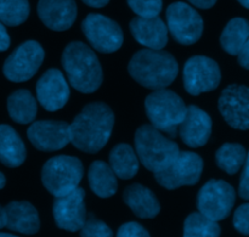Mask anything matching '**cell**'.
<instances>
[{
	"instance_id": "obj_36",
	"label": "cell",
	"mask_w": 249,
	"mask_h": 237,
	"mask_svg": "<svg viewBox=\"0 0 249 237\" xmlns=\"http://www.w3.org/2000/svg\"><path fill=\"white\" fill-rule=\"evenodd\" d=\"M10 46V36L7 33L5 24L0 22V53L7 50Z\"/></svg>"
},
{
	"instance_id": "obj_40",
	"label": "cell",
	"mask_w": 249,
	"mask_h": 237,
	"mask_svg": "<svg viewBox=\"0 0 249 237\" xmlns=\"http://www.w3.org/2000/svg\"><path fill=\"white\" fill-rule=\"evenodd\" d=\"M5 184H6V179H5V175L2 174L1 172H0V190H1L2 187L5 186Z\"/></svg>"
},
{
	"instance_id": "obj_26",
	"label": "cell",
	"mask_w": 249,
	"mask_h": 237,
	"mask_svg": "<svg viewBox=\"0 0 249 237\" xmlns=\"http://www.w3.org/2000/svg\"><path fill=\"white\" fill-rule=\"evenodd\" d=\"M248 38L249 22L241 17H236L231 19L224 28L220 36V44L228 54L238 55Z\"/></svg>"
},
{
	"instance_id": "obj_33",
	"label": "cell",
	"mask_w": 249,
	"mask_h": 237,
	"mask_svg": "<svg viewBox=\"0 0 249 237\" xmlns=\"http://www.w3.org/2000/svg\"><path fill=\"white\" fill-rule=\"evenodd\" d=\"M117 237H151L148 231L146 230L143 226H141L140 224L130 223L123 224V225L119 228L118 233H117Z\"/></svg>"
},
{
	"instance_id": "obj_1",
	"label": "cell",
	"mask_w": 249,
	"mask_h": 237,
	"mask_svg": "<svg viewBox=\"0 0 249 237\" xmlns=\"http://www.w3.org/2000/svg\"><path fill=\"white\" fill-rule=\"evenodd\" d=\"M114 114L104 102L88 104L70 124V140L78 150L97 153L112 135Z\"/></svg>"
},
{
	"instance_id": "obj_34",
	"label": "cell",
	"mask_w": 249,
	"mask_h": 237,
	"mask_svg": "<svg viewBox=\"0 0 249 237\" xmlns=\"http://www.w3.org/2000/svg\"><path fill=\"white\" fill-rule=\"evenodd\" d=\"M245 167H243L242 175L240 180V187H238V194L243 200H249V152L245 161Z\"/></svg>"
},
{
	"instance_id": "obj_28",
	"label": "cell",
	"mask_w": 249,
	"mask_h": 237,
	"mask_svg": "<svg viewBox=\"0 0 249 237\" xmlns=\"http://www.w3.org/2000/svg\"><path fill=\"white\" fill-rule=\"evenodd\" d=\"M221 229L214 221L201 213H192L184 224V237H219Z\"/></svg>"
},
{
	"instance_id": "obj_35",
	"label": "cell",
	"mask_w": 249,
	"mask_h": 237,
	"mask_svg": "<svg viewBox=\"0 0 249 237\" xmlns=\"http://www.w3.org/2000/svg\"><path fill=\"white\" fill-rule=\"evenodd\" d=\"M238 63L242 66L246 70H249V38L246 41V44L243 45V48L241 49V51L238 53Z\"/></svg>"
},
{
	"instance_id": "obj_14",
	"label": "cell",
	"mask_w": 249,
	"mask_h": 237,
	"mask_svg": "<svg viewBox=\"0 0 249 237\" xmlns=\"http://www.w3.org/2000/svg\"><path fill=\"white\" fill-rule=\"evenodd\" d=\"M84 190L77 187L63 196L55 197L53 207V218L60 229L67 231H79L87 220V209L84 203Z\"/></svg>"
},
{
	"instance_id": "obj_22",
	"label": "cell",
	"mask_w": 249,
	"mask_h": 237,
	"mask_svg": "<svg viewBox=\"0 0 249 237\" xmlns=\"http://www.w3.org/2000/svg\"><path fill=\"white\" fill-rule=\"evenodd\" d=\"M26 146L14 128L0 126V162L10 168H17L26 160Z\"/></svg>"
},
{
	"instance_id": "obj_11",
	"label": "cell",
	"mask_w": 249,
	"mask_h": 237,
	"mask_svg": "<svg viewBox=\"0 0 249 237\" xmlns=\"http://www.w3.org/2000/svg\"><path fill=\"white\" fill-rule=\"evenodd\" d=\"M82 31L92 49L99 53L112 54L123 45L124 36L119 24L104 15H88L82 22Z\"/></svg>"
},
{
	"instance_id": "obj_13",
	"label": "cell",
	"mask_w": 249,
	"mask_h": 237,
	"mask_svg": "<svg viewBox=\"0 0 249 237\" xmlns=\"http://www.w3.org/2000/svg\"><path fill=\"white\" fill-rule=\"evenodd\" d=\"M219 111L226 123L238 130L249 129V87L231 84L221 91Z\"/></svg>"
},
{
	"instance_id": "obj_6",
	"label": "cell",
	"mask_w": 249,
	"mask_h": 237,
	"mask_svg": "<svg viewBox=\"0 0 249 237\" xmlns=\"http://www.w3.org/2000/svg\"><path fill=\"white\" fill-rule=\"evenodd\" d=\"M83 174L84 168L79 158L61 155L46 161L41 169V182L51 195L60 197L77 189Z\"/></svg>"
},
{
	"instance_id": "obj_18",
	"label": "cell",
	"mask_w": 249,
	"mask_h": 237,
	"mask_svg": "<svg viewBox=\"0 0 249 237\" xmlns=\"http://www.w3.org/2000/svg\"><path fill=\"white\" fill-rule=\"evenodd\" d=\"M75 0H39L38 15L48 28L62 32L71 28L77 19Z\"/></svg>"
},
{
	"instance_id": "obj_39",
	"label": "cell",
	"mask_w": 249,
	"mask_h": 237,
	"mask_svg": "<svg viewBox=\"0 0 249 237\" xmlns=\"http://www.w3.org/2000/svg\"><path fill=\"white\" fill-rule=\"evenodd\" d=\"M5 226V211L1 206H0V229Z\"/></svg>"
},
{
	"instance_id": "obj_38",
	"label": "cell",
	"mask_w": 249,
	"mask_h": 237,
	"mask_svg": "<svg viewBox=\"0 0 249 237\" xmlns=\"http://www.w3.org/2000/svg\"><path fill=\"white\" fill-rule=\"evenodd\" d=\"M84 4H87L88 6L90 7H96V9H100V7L106 6L109 2V0H82Z\"/></svg>"
},
{
	"instance_id": "obj_27",
	"label": "cell",
	"mask_w": 249,
	"mask_h": 237,
	"mask_svg": "<svg viewBox=\"0 0 249 237\" xmlns=\"http://www.w3.org/2000/svg\"><path fill=\"white\" fill-rule=\"evenodd\" d=\"M246 157L247 153L245 147L240 144L226 143L215 153L218 167L230 175L236 174L243 167Z\"/></svg>"
},
{
	"instance_id": "obj_16",
	"label": "cell",
	"mask_w": 249,
	"mask_h": 237,
	"mask_svg": "<svg viewBox=\"0 0 249 237\" xmlns=\"http://www.w3.org/2000/svg\"><path fill=\"white\" fill-rule=\"evenodd\" d=\"M36 91L39 104L49 112H56L65 107L70 99L68 83L57 68H50L39 78Z\"/></svg>"
},
{
	"instance_id": "obj_25",
	"label": "cell",
	"mask_w": 249,
	"mask_h": 237,
	"mask_svg": "<svg viewBox=\"0 0 249 237\" xmlns=\"http://www.w3.org/2000/svg\"><path fill=\"white\" fill-rule=\"evenodd\" d=\"M7 112L16 123H33L38 113L36 97L26 89L16 90L7 99Z\"/></svg>"
},
{
	"instance_id": "obj_42",
	"label": "cell",
	"mask_w": 249,
	"mask_h": 237,
	"mask_svg": "<svg viewBox=\"0 0 249 237\" xmlns=\"http://www.w3.org/2000/svg\"><path fill=\"white\" fill-rule=\"evenodd\" d=\"M0 237H17V236L11 235V234H4V233H1V234H0Z\"/></svg>"
},
{
	"instance_id": "obj_23",
	"label": "cell",
	"mask_w": 249,
	"mask_h": 237,
	"mask_svg": "<svg viewBox=\"0 0 249 237\" xmlns=\"http://www.w3.org/2000/svg\"><path fill=\"white\" fill-rule=\"evenodd\" d=\"M88 180L92 192L101 199L113 196L118 189L117 177L109 164L104 161H95L88 172Z\"/></svg>"
},
{
	"instance_id": "obj_5",
	"label": "cell",
	"mask_w": 249,
	"mask_h": 237,
	"mask_svg": "<svg viewBox=\"0 0 249 237\" xmlns=\"http://www.w3.org/2000/svg\"><path fill=\"white\" fill-rule=\"evenodd\" d=\"M145 109L151 126L175 138L185 118L187 106L177 92L163 88L153 90L146 97Z\"/></svg>"
},
{
	"instance_id": "obj_12",
	"label": "cell",
	"mask_w": 249,
	"mask_h": 237,
	"mask_svg": "<svg viewBox=\"0 0 249 237\" xmlns=\"http://www.w3.org/2000/svg\"><path fill=\"white\" fill-rule=\"evenodd\" d=\"M45 53L38 41L27 40L17 46L4 63V75L14 83L27 82L34 77L43 63Z\"/></svg>"
},
{
	"instance_id": "obj_2",
	"label": "cell",
	"mask_w": 249,
	"mask_h": 237,
	"mask_svg": "<svg viewBox=\"0 0 249 237\" xmlns=\"http://www.w3.org/2000/svg\"><path fill=\"white\" fill-rule=\"evenodd\" d=\"M129 74L147 89L157 90L172 84L179 73V65L172 54L142 49L134 54L128 65Z\"/></svg>"
},
{
	"instance_id": "obj_37",
	"label": "cell",
	"mask_w": 249,
	"mask_h": 237,
	"mask_svg": "<svg viewBox=\"0 0 249 237\" xmlns=\"http://www.w3.org/2000/svg\"><path fill=\"white\" fill-rule=\"evenodd\" d=\"M187 1L191 2L194 6L203 10L211 9V7H213L216 4V0H187Z\"/></svg>"
},
{
	"instance_id": "obj_29",
	"label": "cell",
	"mask_w": 249,
	"mask_h": 237,
	"mask_svg": "<svg viewBox=\"0 0 249 237\" xmlns=\"http://www.w3.org/2000/svg\"><path fill=\"white\" fill-rule=\"evenodd\" d=\"M28 0H0V22L5 26L16 27L29 16Z\"/></svg>"
},
{
	"instance_id": "obj_17",
	"label": "cell",
	"mask_w": 249,
	"mask_h": 237,
	"mask_svg": "<svg viewBox=\"0 0 249 237\" xmlns=\"http://www.w3.org/2000/svg\"><path fill=\"white\" fill-rule=\"evenodd\" d=\"M212 119L207 112L191 105L187 107L184 121L179 126L178 134L189 147H201L208 143L212 134Z\"/></svg>"
},
{
	"instance_id": "obj_41",
	"label": "cell",
	"mask_w": 249,
	"mask_h": 237,
	"mask_svg": "<svg viewBox=\"0 0 249 237\" xmlns=\"http://www.w3.org/2000/svg\"><path fill=\"white\" fill-rule=\"evenodd\" d=\"M238 2H240L242 6H245L246 9H249V0H238Z\"/></svg>"
},
{
	"instance_id": "obj_24",
	"label": "cell",
	"mask_w": 249,
	"mask_h": 237,
	"mask_svg": "<svg viewBox=\"0 0 249 237\" xmlns=\"http://www.w3.org/2000/svg\"><path fill=\"white\" fill-rule=\"evenodd\" d=\"M139 161L135 150L129 144H118L109 153V167L117 178L129 180L139 172Z\"/></svg>"
},
{
	"instance_id": "obj_7",
	"label": "cell",
	"mask_w": 249,
	"mask_h": 237,
	"mask_svg": "<svg viewBox=\"0 0 249 237\" xmlns=\"http://www.w3.org/2000/svg\"><path fill=\"white\" fill-rule=\"evenodd\" d=\"M167 27L175 41L182 45H192L203 34V18L189 4L177 1L167 9Z\"/></svg>"
},
{
	"instance_id": "obj_32",
	"label": "cell",
	"mask_w": 249,
	"mask_h": 237,
	"mask_svg": "<svg viewBox=\"0 0 249 237\" xmlns=\"http://www.w3.org/2000/svg\"><path fill=\"white\" fill-rule=\"evenodd\" d=\"M233 226L242 235L249 236V203H245L236 209L233 214Z\"/></svg>"
},
{
	"instance_id": "obj_15",
	"label": "cell",
	"mask_w": 249,
	"mask_h": 237,
	"mask_svg": "<svg viewBox=\"0 0 249 237\" xmlns=\"http://www.w3.org/2000/svg\"><path fill=\"white\" fill-rule=\"evenodd\" d=\"M32 145L43 152H53L67 146L70 140V124L63 121H36L27 130Z\"/></svg>"
},
{
	"instance_id": "obj_19",
	"label": "cell",
	"mask_w": 249,
	"mask_h": 237,
	"mask_svg": "<svg viewBox=\"0 0 249 237\" xmlns=\"http://www.w3.org/2000/svg\"><path fill=\"white\" fill-rule=\"evenodd\" d=\"M135 40L146 49L163 50L168 44V27L160 17H135L130 22Z\"/></svg>"
},
{
	"instance_id": "obj_20",
	"label": "cell",
	"mask_w": 249,
	"mask_h": 237,
	"mask_svg": "<svg viewBox=\"0 0 249 237\" xmlns=\"http://www.w3.org/2000/svg\"><path fill=\"white\" fill-rule=\"evenodd\" d=\"M5 211V226L16 233L33 235L39 231L40 220L36 209L29 202L15 201L7 204Z\"/></svg>"
},
{
	"instance_id": "obj_8",
	"label": "cell",
	"mask_w": 249,
	"mask_h": 237,
	"mask_svg": "<svg viewBox=\"0 0 249 237\" xmlns=\"http://www.w3.org/2000/svg\"><path fill=\"white\" fill-rule=\"evenodd\" d=\"M203 173V160L191 151H180L172 164L164 170L156 173L155 178L160 186L175 190L181 186L196 185Z\"/></svg>"
},
{
	"instance_id": "obj_30",
	"label": "cell",
	"mask_w": 249,
	"mask_h": 237,
	"mask_svg": "<svg viewBox=\"0 0 249 237\" xmlns=\"http://www.w3.org/2000/svg\"><path fill=\"white\" fill-rule=\"evenodd\" d=\"M139 17H156L160 14L163 0H126Z\"/></svg>"
},
{
	"instance_id": "obj_9",
	"label": "cell",
	"mask_w": 249,
	"mask_h": 237,
	"mask_svg": "<svg viewBox=\"0 0 249 237\" xmlns=\"http://www.w3.org/2000/svg\"><path fill=\"white\" fill-rule=\"evenodd\" d=\"M236 201V192L224 180L212 179L203 185L197 196L199 213L214 221L228 218Z\"/></svg>"
},
{
	"instance_id": "obj_10",
	"label": "cell",
	"mask_w": 249,
	"mask_h": 237,
	"mask_svg": "<svg viewBox=\"0 0 249 237\" xmlns=\"http://www.w3.org/2000/svg\"><path fill=\"white\" fill-rule=\"evenodd\" d=\"M182 79L185 90L192 96H198L219 87L221 71L213 58L201 55L192 56L185 63Z\"/></svg>"
},
{
	"instance_id": "obj_4",
	"label": "cell",
	"mask_w": 249,
	"mask_h": 237,
	"mask_svg": "<svg viewBox=\"0 0 249 237\" xmlns=\"http://www.w3.org/2000/svg\"><path fill=\"white\" fill-rule=\"evenodd\" d=\"M135 152L141 164L153 174L164 170L179 155L177 143L163 135L151 124H143L135 131Z\"/></svg>"
},
{
	"instance_id": "obj_31",
	"label": "cell",
	"mask_w": 249,
	"mask_h": 237,
	"mask_svg": "<svg viewBox=\"0 0 249 237\" xmlns=\"http://www.w3.org/2000/svg\"><path fill=\"white\" fill-rule=\"evenodd\" d=\"M80 237H113V233L104 221L90 216L80 229Z\"/></svg>"
},
{
	"instance_id": "obj_21",
	"label": "cell",
	"mask_w": 249,
	"mask_h": 237,
	"mask_svg": "<svg viewBox=\"0 0 249 237\" xmlns=\"http://www.w3.org/2000/svg\"><path fill=\"white\" fill-rule=\"evenodd\" d=\"M123 200L134 214L141 219L155 218L160 211L156 195L143 185L133 184L126 187L123 192Z\"/></svg>"
},
{
	"instance_id": "obj_3",
	"label": "cell",
	"mask_w": 249,
	"mask_h": 237,
	"mask_svg": "<svg viewBox=\"0 0 249 237\" xmlns=\"http://www.w3.org/2000/svg\"><path fill=\"white\" fill-rule=\"evenodd\" d=\"M62 67L68 82L83 94L95 92L102 84V67L96 54L82 41H72L62 53Z\"/></svg>"
}]
</instances>
